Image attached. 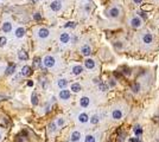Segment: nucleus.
<instances>
[{
  "mask_svg": "<svg viewBox=\"0 0 159 142\" xmlns=\"http://www.w3.org/2000/svg\"><path fill=\"white\" fill-rule=\"evenodd\" d=\"M55 58L52 56H46L44 58V60H43V64H44V66L45 68H52L55 65Z\"/></svg>",
  "mask_w": 159,
  "mask_h": 142,
  "instance_id": "obj_1",
  "label": "nucleus"
},
{
  "mask_svg": "<svg viewBox=\"0 0 159 142\" xmlns=\"http://www.w3.org/2000/svg\"><path fill=\"white\" fill-rule=\"evenodd\" d=\"M50 8L54 11V12H58L59 10L62 8V2L59 0H55L50 4Z\"/></svg>",
  "mask_w": 159,
  "mask_h": 142,
  "instance_id": "obj_2",
  "label": "nucleus"
},
{
  "mask_svg": "<svg viewBox=\"0 0 159 142\" xmlns=\"http://www.w3.org/2000/svg\"><path fill=\"white\" fill-rule=\"evenodd\" d=\"M49 33H50V32H49V30H48V28H44V27L38 30V37H39V38H42V39H45V38H48V37H49Z\"/></svg>",
  "mask_w": 159,
  "mask_h": 142,
  "instance_id": "obj_3",
  "label": "nucleus"
},
{
  "mask_svg": "<svg viewBox=\"0 0 159 142\" xmlns=\"http://www.w3.org/2000/svg\"><path fill=\"white\" fill-rule=\"evenodd\" d=\"M59 97H61V100H69V98H70V91H69V90H65V89L61 90Z\"/></svg>",
  "mask_w": 159,
  "mask_h": 142,
  "instance_id": "obj_4",
  "label": "nucleus"
},
{
  "mask_svg": "<svg viewBox=\"0 0 159 142\" xmlns=\"http://www.w3.org/2000/svg\"><path fill=\"white\" fill-rule=\"evenodd\" d=\"M108 14H109V17H112V18H118L119 14H120V11H119L118 7H113V8L109 10Z\"/></svg>",
  "mask_w": 159,
  "mask_h": 142,
  "instance_id": "obj_5",
  "label": "nucleus"
},
{
  "mask_svg": "<svg viewBox=\"0 0 159 142\" xmlns=\"http://www.w3.org/2000/svg\"><path fill=\"white\" fill-rule=\"evenodd\" d=\"M59 40H61V43L67 44L69 40H70V36H69V33H67V32L62 33V34H61V37H59Z\"/></svg>",
  "mask_w": 159,
  "mask_h": 142,
  "instance_id": "obj_6",
  "label": "nucleus"
},
{
  "mask_svg": "<svg viewBox=\"0 0 159 142\" xmlns=\"http://www.w3.org/2000/svg\"><path fill=\"white\" fill-rule=\"evenodd\" d=\"M18 58H19V60H27L29 59V54L26 53V51L20 50L18 52Z\"/></svg>",
  "mask_w": 159,
  "mask_h": 142,
  "instance_id": "obj_7",
  "label": "nucleus"
},
{
  "mask_svg": "<svg viewBox=\"0 0 159 142\" xmlns=\"http://www.w3.org/2000/svg\"><path fill=\"white\" fill-rule=\"evenodd\" d=\"M81 52H82V54H84V56H89L91 53L90 46H89V45H83L82 49H81Z\"/></svg>",
  "mask_w": 159,
  "mask_h": 142,
  "instance_id": "obj_8",
  "label": "nucleus"
},
{
  "mask_svg": "<svg viewBox=\"0 0 159 142\" xmlns=\"http://www.w3.org/2000/svg\"><path fill=\"white\" fill-rule=\"evenodd\" d=\"M3 31L7 32V33L11 32V31H12V24H11L10 22H5L4 24H3Z\"/></svg>",
  "mask_w": 159,
  "mask_h": 142,
  "instance_id": "obj_9",
  "label": "nucleus"
},
{
  "mask_svg": "<svg viewBox=\"0 0 159 142\" xmlns=\"http://www.w3.org/2000/svg\"><path fill=\"white\" fill-rule=\"evenodd\" d=\"M112 116H113L114 120H120V118L122 117V111L120 110V109H115V110L113 111Z\"/></svg>",
  "mask_w": 159,
  "mask_h": 142,
  "instance_id": "obj_10",
  "label": "nucleus"
},
{
  "mask_svg": "<svg viewBox=\"0 0 159 142\" xmlns=\"http://www.w3.org/2000/svg\"><path fill=\"white\" fill-rule=\"evenodd\" d=\"M24 36H25V28L24 27H18L16 30V37L17 38H23Z\"/></svg>",
  "mask_w": 159,
  "mask_h": 142,
  "instance_id": "obj_11",
  "label": "nucleus"
},
{
  "mask_svg": "<svg viewBox=\"0 0 159 142\" xmlns=\"http://www.w3.org/2000/svg\"><path fill=\"white\" fill-rule=\"evenodd\" d=\"M14 71H16V64L11 63L9 66H7V69H6V71H5V74H6V75H12Z\"/></svg>",
  "mask_w": 159,
  "mask_h": 142,
  "instance_id": "obj_12",
  "label": "nucleus"
},
{
  "mask_svg": "<svg viewBox=\"0 0 159 142\" xmlns=\"http://www.w3.org/2000/svg\"><path fill=\"white\" fill-rule=\"evenodd\" d=\"M152 39H153V37H152V34H150V33H146V34H144V37H142V42H144L145 44L152 43Z\"/></svg>",
  "mask_w": 159,
  "mask_h": 142,
  "instance_id": "obj_13",
  "label": "nucleus"
},
{
  "mask_svg": "<svg viewBox=\"0 0 159 142\" xmlns=\"http://www.w3.org/2000/svg\"><path fill=\"white\" fill-rule=\"evenodd\" d=\"M84 65H86L87 69H94V68H95V62H94L93 59H86Z\"/></svg>",
  "mask_w": 159,
  "mask_h": 142,
  "instance_id": "obj_14",
  "label": "nucleus"
},
{
  "mask_svg": "<svg viewBox=\"0 0 159 142\" xmlns=\"http://www.w3.org/2000/svg\"><path fill=\"white\" fill-rule=\"evenodd\" d=\"M80 138H81V133H80V132H74V133L71 134V141L73 142L80 141Z\"/></svg>",
  "mask_w": 159,
  "mask_h": 142,
  "instance_id": "obj_15",
  "label": "nucleus"
},
{
  "mask_svg": "<svg viewBox=\"0 0 159 142\" xmlns=\"http://www.w3.org/2000/svg\"><path fill=\"white\" fill-rule=\"evenodd\" d=\"M131 24H132L133 27H140L141 26V20L139 18H133L132 20H131Z\"/></svg>",
  "mask_w": 159,
  "mask_h": 142,
  "instance_id": "obj_16",
  "label": "nucleus"
},
{
  "mask_svg": "<svg viewBox=\"0 0 159 142\" xmlns=\"http://www.w3.org/2000/svg\"><path fill=\"white\" fill-rule=\"evenodd\" d=\"M31 68L29 66V65H25V66H23V69H22V75L23 76H29L31 75Z\"/></svg>",
  "mask_w": 159,
  "mask_h": 142,
  "instance_id": "obj_17",
  "label": "nucleus"
},
{
  "mask_svg": "<svg viewBox=\"0 0 159 142\" xmlns=\"http://www.w3.org/2000/svg\"><path fill=\"white\" fill-rule=\"evenodd\" d=\"M88 120H89V117H88V115H87V114H84V112L80 114V116H78V121H80V122H82V123H86V122H88Z\"/></svg>",
  "mask_w": 159,
  "mask_h": 142,
  "instance_id": "obj_18",
  "label": "nucleus"
},
{
  "mask_svg": "<svg viewBox=\"0 0 159 142\" xmlns=\"http://www.w3.org/2000/svg\"><path fill=\"white\" fill-rule=\"evenodd\" d=\"M82 71H83V68H82L81 65H75V66L73 68L74 75H80V74H82Z\"/></svg>",
  "mask_w": 159,
  "mask_h": 142,
  "instance_id": "obj_19",
  "label": "nucleus"
},
{
  "mask_svg": "<svg viewBox=\"0 0 159 142\" xmlns=\"http://www.w3.org/2000/svg\"><path fill=\"white\" fill-rule=\"evenodd\" d=\"M80 104H81V106H83V108H87V106H89V98L82 97L81 100H80Z\"/></svg>",
  "mask_w": 159,
  "mask_h": 142,
  "instance_id": "obj_20",
  "label": "nucleus"
},
{
  "mask_svg": "<svg viewBox=\"0 0 159 142\" xmlns=\"http://www.w3.org/2000/svg\"><path fill=\"white\" fill-rule=\"evenodd\" d=\"M116 133H118V141L119 142H123V141H125V136H126V135H125L123 132H121V129H119Z\"/></svg>",
  "mask_w": 159,
  "mask_h": 142,
  "instance_id": "obj_21",
  "label": "nucleus"
},
{
  "mask_svg": "<svg viewBox=\"0 0 159 142\" xmlns=\"http://www.w3.org/2000/svg\"><path fill=\"white\" fill-rule=\"evenodd\" d=\"M57 85H58L59 88L64 89L65 86H67V85H68V80H59L58 83H57Z\"/></svg>",
  "mask_w": 159,
  "mask_h": 142,
  "instance_id": "obj_22",
  "label": "nucleus"
},
{
  "mask_svg": "<svg viewBox=\"0 0 159 142\" xmlns=\"http://www.w3.org/2000/svg\"><path fill=\"white\" fill-rule=\"evenodd\" d=\"M99 90H101V91H107L108 90V84H106L103 82L99 83Z\"/></svg>",
  "mask_w": 159,
  "mask_h": 142,
  "instance_id": "obj_23",
  "label": "nucleus"
},
{
  "mask_svg": "<svg viewBox=\"0 0 159 142\" xmlns=\"http://www.w3.org/2000/svg\"><path fill=\"white\" fill-rule=\"evenodd\" d=\"M31 102H32V104H33V106H37V104H38V97H37V94L36 92H32Z\"/></svg>",
  "mask_w": 159,
  "mask_h": 142,
  "instance_id": "obj_24",
  "label": "nucleus"
},
{
  "mask_svg": "<svg viewBox=\"0 0 159 142\" xmlns=\"http://www.w3.org/2000/svg\"><path fill=\"white\" fill-rule=\"evenodd\" d=\"M71 90H73L74 92H78V91L81 90V85L78 84V83H74V84L71 85Z\"/></svg>",
  "mask_w": 159,
  "mask_h": 142,
  "instance_id": "obj_25",
  "label": "nucleus"
},
{
  "mask_svg": "<svg viewBox=\"0 0 159 142\" xmlns=\"http://www.w3.org/2000/svg\"><path fill=\"white\" fill-rule=\"evenodd\" d=\"M134 134H135L136 136H140L141 134H142V129H141L140 126H135L134 127Z\"/></svg>",
  "mask_w": 159,
  "mask_h": 142,
  "instance_id": "obj_26",
  "label": "nucleus"
},
{
  "mask_svg": "<svg viewBox=\"0 0 159 142\" xmlns=\"http://www.w3.org/2000/svg\"><path fill=\"white\" fill-rule=\"evenodd\" d=\"M131 89H132L133 92H138V91H139V89H140V85L138 84V83H133L132 86H131Z\"/></svg>",
  "mask_w": 159,
  "mask_h": 142,
  "instance_id": "obj_27",
  "label": "nucleus"
},
{
  "mask_svg": "<svg viewBox=\"0 0 159 142\" xmlns=\"http://www.w3.org/2000/svg\"><path fill=\"white\" fill-rule=\"evenodd\" d=\"M90 122H91V124H97L99 123V116L97 115H94L93 117L90 118Z\"/></svg>",
  "mask_w": 159,
  "mask_h": 142,
  "instance_id": "obj_28",
  "label": "nucleus"
},
{
  "mask_svg": "<svg viewBox=\"0 0 159 142\" xmlns=\"http://www.w3.org/2000/svg\"><path fill=\"white\" fill-rule=\"evenodd\" d=\"M7 43V39H6V37H0V48H3L5 46Z\"/></svg>",
  "mask_w": 159,
  "mask_h": 142,
  "instance_id": "obj_29",
  "label": "nucleus"
},
{
  "mask_svg": "<svg viewBox=\"0 0 159 142\" xmlns=\"http://www.w3.org/2000/svg\"><path fill=\"white\" fill-rule=\"evenodd\" d=\"M84 141L86 142H95V138H94L93 135H87Z\"/></svg>",
  "mask_w": 159,
  "mask_h": 142,
  "instance_id": "obj_30",
  "label": "nucleus"
},
{
  "mask_svg": "<svg viewBox=\"0 0 159 142\" xmlns=\"http://www.w3.org/2000/svg\"><path fill=\"white\" fill-rule=\"evenodd\" d=\"M122 72L125 74V75L129 76V75H131V69H129V68H127V66H123L122 68Z\"/></svg>",
  "mask_w": 159,
  "mask_h": 142,
  "instance_id": "obj_31",
  "label": "nucleus"
},
{
  "mask_svg": "<svg viewBox=\"0 0 159 142\" xmlns=\"http://www.w3.org/2000/svg\"><path fill=\"white\" fill-rule=\"evenodd\" d=\"M33 19H35L36 22H39V20H42L41 13H35V14H33Z\"/></svg>",
  "mask_w": 159,
  "mask_h": 142,
  "instance_id": "obj_32",
  "label": "nucleus"
},
{
  "mask_svg": "<svg viewBox=\"0 0 159 142\" xmlns=\"http://www.w3.org/2000/svg\"><path fill=\"white\" fill-rule=\"evenodd\" d=\"M64 27L67 28V27H75V22H68L65 25H64Z\"/></svg>",
  "mask_w": 159,
  "mask_h": 142,
  "instance_id": "obj_33",
  "label": "nucleus"
},
{
  "mask_svg": "<svg viewBox=\"0 0 159 142\" xmlns=\"http://www.w3.org/2000/svg\"><path fill=\"white\" fill-rule=\"evenodd\" d=\"M114 77H116V78H121L122 77V74L120 72V71H114Z\"/></svg>",
  "mask_w": 159,
  "mask_h": 142,
  "instance_id": "obj_34",
  "label": "nucleus"
},
{
  "mask_svg": "<svg viewBox=\"0 0 159 142\" xmlns=\"http://www.w3.org/2000/svg\"><path fill=\"white\" fill-rule=\"evenodd\" d=\"M16 142H24L23 136H20V135L18 134V136H17V138H16Z\"/></svg>",
  "mask_w": 159,
  "mask_h": 142,
  "instance_id": "obj_35",
  "label": "nucleus"
},
{
  "mask_svg": "<svg viewBox=\"0 0 159 142\" xmlns=\"http://www.w3.org/2000/svg\"><path fill=\"white\" fill-rule=\"evenodd\" d=\"M57 124H58V126H63V124H64V120H63V118H58V121H57Z\"/></svg>",
  "mask_w": 159,
  "mask_h": 142,
  "instance_id": "obj_36",
  "label": "nucleus"
},
{
  "mask_svg": "<svg viewBox=\"0 0 159 142\" xmlns=\"http://www.w3.org/2000/svg\"><path fill=\"white\" fill-rule=\"evenodd\" d=\"M129 141L131 142H140V140L138 138H129Z\"/></svg>",
  "mask_w": 159,
  "mask_h": 142,
  "instance_id": "obj_37",
  "label": "nucleus"
},
{
  "mask_svg": "<svg viewBox=\"0 0 159 142\" xmlns=\"http://www.w3.org/2000/svg\"><path fill=\"white\" fill-rule=\"evenodd\" d=\"M35 64H36V65H39V64H41V58H35Z\"/></svg>",
  "mask_w": 159,
  "mask_h": 142,
  "instance_id": "obj_38",
  "label": "nucleus"
},
{
  "mask_svg": "<svg viewBox=\"0 0 159 142\" xmlns=\"http://www.w3.org/2000/svg\"><path fill=\"white\" fill-rule=\"evenodd\" d=\"M139 14H140V16H141V17H142V18H145V19H146V18H147V14H146V12H140V13H139Z\"/></svg>",
  "mask_w": 159,
  "mask_h": 142,
  "instance_id": "obj_39",
  "label": "nucleus"
},
{
  "mask_svg": "<svg viewBox=\"0 0 159 142\" xmlns=\"http://www.w3.org/2000/svg\"><path fill=\"white\" fill-rule=\"evenodd\" d=\"M27 86H33V82L32 80H27Z\"/></svg>",
  "mask_w": 159,
  "mask_h": 142,
  "instance_id": "obj_40",
  "label": "nucleus"
},
{
  "mask_svg": "<svg viewBox=\"0 0 159 142\" xmlns=\"http://www.w3.org/2000/svg\"><path fill=\"white\" fill-rule=\"evenodd\" d=\"M50 130H51V132H54V130H55V123H51V126H50Z\"/></svg>",
  "mask_w": 159,
  "mask_h": 142,
  "instance_id": "obj_41",
  "label": "nucleus"
},
{
  "mask_svg": "<svg viewBox=\"0 0 159 142\" xmlns=\"http://www.w3.org/2000/svg\"><path fill=\"white\" fill-rule=\"evenodd\" d=\"M110 85H112V86H114V85H115V82H114V80H110Z\"/></svg>",
  "mask_w": 159,
  "mask_h": 142,
  "instance_id": "obj_42",
  "label": "nucleus"
},
{
  "mask_svg": "<svg viewBox=\"0 0 159 142\" xmlns=\"http://www.w3.org/2000/svg\"><path fill=\"white\" fill-rule=\"evenodd\" d=\"M133 1H134V2H135V4H139V2H141V1H142V0H133Z\"/></svg>",
  "mask_w": 159,
  "mask_h": 142,
  "instance_id": "obj_43",
  "label": "nucleus"
},
{
  "mask_svg": "<svg viewBox=\"0 0 159 142\" xmlns=\"http://www.w3.org/2000/svg\"><path fill=\"white\" fill-rule=\"evenodd\" d=\"M154 121H157V122H159V116H154Z\"/></svg>",
  "mask_w": 159,
  "mask_h": 142,
  "instance_id": "obj_44",
  "label": "nucleus"
},
{
  "mask_svg": "<svg viewBox=\"0 0 159 142\" xmlns=\"http://www.w3.org/2000/svg\"><path fill=\"white\" fill-rule=\"evenodd\" d=\"M32 2H33V4H36V2H38V1H39V0H31Z\"/></svg>",
  "mask_w": 159,
  "mask_h": 142,
  "instance_id": "obj_45",
  "label": "nucleus"
},
{
  "mask_svg": "<svg viewBox=\"0 0 159 142\" xmlns=\"http://www.w3.org/2000/svg\"><path fill=\"white\" fill-rule=\"evenodd\" d=\"M0 138H1V135H0Z\"/></svg>",
  "mask_w": 159,
  "mask_h": 142,
  "instance_id": "obj_46",
  "label": "nucleus"
}]
</instances>
